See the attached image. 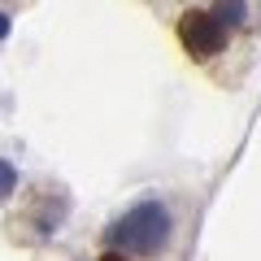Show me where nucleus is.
Listing matches in <instances>:
<instances>
[{
	"mask_svg": "<svg viewBox=\"0 0 261 261\" xmlns=\"http://www.w3.org/2000/svg\"><path fill=\"white\" fill-rule=\"evenodd\" d=\"M109 244L122 252H135V257H157L170 244V209L161 200H144V205L126 209L109 226Z\"/></svg>",
	"mask_w": 261,
	"mask_h": 261,
	"instance_id": "f257e3e1",
	"label": "nucleus"
},
{
	"mask_svg": "<svg viewBox=\"0 0 261 261\" xmlns=\"http://www.w3.org/2000/svg\"><path fill=\"white\" fill-rule=\"evenodd\" d=\"M214 18L222 22L226 31H231V27H240V22H244V0H218V9H214Z\"/></svg>",
	"mask_w": 261,
	"mask_h": 261,
	"instance_id": "7ed1b4c3",
	"label": "nucleus"
},
{
	"mask_svg": "<svg viewBox=\"0 0 261 261\" xmlns=\"http://www.w3.org/2000/svg\"><path fill=\"white\" fill-rule=\"evenodd\" d=\"M178 39H183V48L192 57H214L218 48H222V39H226V27L214 18V13L192 9V13H183V22H178Z\"/></svg>",
	"mask_w": 261,
	"mask_h": 261,
	"instance_id": "f03ea898",
	"label": "nucleus"
}]
</instances>
